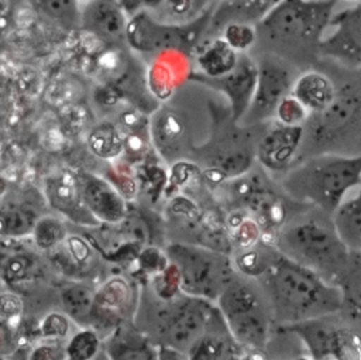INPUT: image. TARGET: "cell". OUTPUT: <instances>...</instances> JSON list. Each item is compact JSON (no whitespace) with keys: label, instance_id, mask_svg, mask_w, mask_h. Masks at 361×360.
Instances as JSON below:
<instances>
[{"label":"cell","instance_id":"cell-8","mask_svg":"<svg viewBox=\"0 0 361 360\" xmlns=\"http://www.w3.org/2000/svg\"><path fill=\"white\" fill-rule=\"evenodd\" d=\"M275 330L293 335L314 360H361V337L338 312L276 325Z\"/></svg>","mask_w":361,"mask_h":360},{"label":"cell","instance_id":"cell-15","mask_svg":"<svg viewBox=\"0 0 361 360\" xmlns=\"http://www.w3.org/2000/svg\"><path fill=\"white\" fill-rule=\"evenodd\" d=\"M82 21L86 30L102 40L126 34V11L117 0H92L85 4Z\"/></svg>","mask_w":361,"mask_h":360},{"label":"cell","instance_id":"cell-28","mask_svg":"<svg viewBox=\"0 0 361 360\" xmlns=\"http://www.w3.org/2000/svg\"><path fill=\"white\" fill-rule=\"evenodd\" d=\"M224 1H233V0H224Z\"/></svg>","mask_w":361,"mask_h":360},{"label":"cell","instance_id":"cell-20","mask_svg":"<svg viewBox=\"0 0 361 360\" xmlns=\"http://www.w3.org/2000/svg\"><path fill=\"white\" fill-rule=\"evenodd\" d=\"M223 40L237 52H245L257 41L255 25L241 21L227 23L223 27Z\"/></svg>","mask_w":361,"mask_h":360},{"label":"cell","instance_id":"cell-22","mask_svg":"<svg viewBox=\"0 0 361 360\" xmlns=\"http://www.w3.org/2000/svg\"><path fill=\"white\" fill-rule=\"evenodd\" d=\"M309 114V110L293 95H288L279 103L275 119L288 126H302Z\"/></svg>","mask_w":361,"mask_h":360},{"label":"cell","instance_id":"cell-18","mask_svg":"<svg viewBox=\"0 0 361 360\" xmlns=\"http://www.w3.org/2000/svg\"><path fill=\"white\" fill-rule=\"evenodd\" d=\"M336 227L351 250L361 248V188L350 199H344L333 213Z\"/></svg>","mask_w":361,"mask_h":360},{"label":"cell","instance_id":"cell-23","mask_svg":"<svg viewBox=\"0 0 361 360\" xmlns=\"http://www.w3.org/2000/svg\"><path fill=\"white\" fill-rule=\"evenodd\" d=\"M117 1L120 3V6L124 8L126 13L133 16L137 11H140L141 7H157L164 0H117Z\"/></svg>","mask_w":361,"mask_h":360},{"label":"cell","instance_id":"cell-10","mask_svg":"<svg viewBox=\"0 0 361 360\" xmlns=\"http://www.w3.org/2000/svg\"><path fill=\"white\" fill-rule=\"evenodd\" d=\"M214 7L210 6L197 18L185 24H161L147 11H137L127 23L126 35L133 45L141 49H155L175 44L192 45L210 24Z\"/></svg>","mask_w":361,"mask_h":360},{"label":"cell","instance_id":"cell-1","mask_svg":"<svg viewBox=\"0 0 361 360\" xmlns=\"http://www.w3.org/2000/svg\"><path fill=\"white\" fill-rule=\"evenodd\" d=\"M337 0H279L254 25L258 52L278 55L300 72L320 61V42Z\"/></svg>","mask_w":361,"mask_h":360},{"label":"cell","instance_id":"cell-2","mask_svg":"<svg viewBox=\"0 0 361 360\" xmlns=\"http://www.w3.org/2000/svg\"><path fill=\"white\" fill-rule=\"evenodd\" d=\"M255 280L268 298L275 326L340 311L338 287L281 251Z\"/></svg>","mask_w":361,"mask_h":360},{"label":"cell","instance_id":"cell-21","mask_svg":"<svg viewBox=\"0 0 361 360\" xmlns=\"http://www.w3.org/2000/svg\"><path fill=\"white\" fill-rule=\"evenodd\" d=\"M32 6L59 21H72L78 16L76 0H31Z\"/></svg>","mask_w":361,"mask_h":360},{"label":"cell","instance_id":"cell-9","mask_svg":"<svg viewBox=\"0 0 361 360\" xmlns=\"http://www.w3.org/2000/svg\"><path fill=\"white\" fill-rule=\"evenodd\" d=\"M258 65V79L248 110L241 119L243 124L252 126L275 119L279 103L292 92L300 71L286 59L259 52L255 59Z\"/></svg>","mask_w":361,"mask_h":360},{"label":"cell","instance_id":"cell-11","mask_svg":"<svg viewBox=\"0 0 361 360\" xmlns=\"http://www.w3.org/2000/svg\"><path fill=\"white\" fill-rule=\"evenodd\" d=\"M303 138L302 126H288L276 119L265 121L257 140L255 160L272 178L279 179L296 161Z\"/></svg>","mask_w":361,"mask_h":360},{"label":"cell","instance_id":"cell-12","mask_svg":"<svg viewBox=\"0 0 361 360\" xmlns=\"http://www.w3.org/2000/svg\"><path fill=\"white\" fill-rule=\"evenodd\" d=\"M330 25L337 30L320 42V59H338L348 68H361V1L331 17Z\"/></svg>","mask_w":361,"mask_h":360},{"label":"cell","instance_id":"cell-4","mask_svg":"<svg viewBox=\"0 0 361 360\" xmlns=\"http://www.w3.org/2000/svg\"><path fill=\"white\" fill-rule=\"evenodd\" d=\"M317 154H361V72L336 85L333 100L303 123L296 161Z\"/></svg>","mask_w":361,"mask_h":360},{"label":"cell","instance_id":"cell-7","mask_svg":"<svg viewBox=\"0 0 361 360\" xmlns=\"http://www.w3.org/2000/svg\"><path fill=\"white\" fill-rule=\"evenodd\" d=\"M233 193L240 206L259 226L262 239L274 241L275 233L285 222L286 216L298 200L292 199L262 167L251 168L245 174L235 176Z\"/></svg>","mask_w":361,"mask_h":360},{"label":"cell","instance_id":"cell-27","mask_svg":"<svg viewBox=\"0 0 361 360\" xmlns=\"http://www.w3.org/2000/svg\"><path fill=\"white\" fill-rule=\"evenodd\" d=\"M347 1H358V0H347Z\"/></svg>","mask_w":361,"mask_h":360},{"label":"cell","instance_id":"cell-25","mask_svg":"<svg viewBox=\"0 0 361 360\" xmlns=\"http://www.w3.org/2000/svg\"><path fill=\"white\" fill-rule=\"evenodd\" d=\"M207 0H193V11H199Z\"/></svg>","mask_w":361,"mask_h":360},{"label":"cell","instance_id":"cell-3","mask_svg":"<svg viewBox=\"0 0 361 360\" xmlns=\"http://www.w3.org/2000/svg\"><path fill=\"white\" fill-rule=\"evenodd\" d=\"M272 243L283 256L334 285L351 250L341 239L333 215L299 200L275 233Z\"/></svg>","mask_w":361,"mask_h":360},{"label":"cell","instance_id":"cell-24","mask_svg":"<svg viewBox=\"0 0 361 360\" xmlns=\"http://www.w3.org/2000/svg\"><path fill=\"white\" fill-rule=\"evenodd\" d=\"M168 10L175 16H185L189 11H193V0H164Z\"/></svg>","mask_w":361,"mask_h":360},{"label":"cell","instance_id":"cell-5","mask_svg":"<svg viewBox=\"0 0 361 360\" xmlns=\"http://www.w3.org/2000/svg\"><path fill=\"white\" fill-rule=\"evenodd\" d=\"M295 200L333 215L348 191L361 185V154H317L296 161L279 179Z\"/></svg>","mask_w":361,"mask_h":360},{"label":"cell","instance_id":"cell-6","mask_svg":"<svg viewBox=\"0 0 361 360\" xmlns=\"http://www.w3.org/2000/svg\"><path fill=\"white\" fill-rule=\"evenodd\" d=\"M221 311L228 329L247 353L268 357L275 320L268 298L255 278L234 275L220 294Z\"/></svg>","mask_w":361,"mask_h":360},{"label":"cell","instance_id":"cell-14","mask_svg":"<svg viewBox=\"0 0 361 360\" xmlns=\"http://www.w3.org/2000/svg\"><path fill=\"white\" fill-rule=\"evenodd\" d=\"M336 285L341 295L338 313L361 337V248L350 250Z\"/></svg>","mask_w":361,"mask_h":360},{"label":"cell","instance_id":"cell-13","mask_svg":"<svg viewBox=\"0 0 361 360\" xmlns=\"http://www.w3.org/2000/svg\"><path fill=\"white\" fill-rule=\"evenodd\" d=\"M257 79V61L245 52H240L238 62L230 72L219 78H210L213 85L228 96L231 103V116L235 121H241L248 110L255 92Z\"/></svg>","mask_w":361,"mask_h":360},{"label":"cell","instance_id":"cell-19","mask_svg":"<svg viewBox=\"0 0 361 360\" xmlns=\"http://www.w3.org/2000/svg\"><path fill=\"white\" fill-rule=\"evenodd\" d=\"M238 55L223 38L214 40L199 55V65L209 78H219L230 72L238 62Z\"/></svg>","mask_w":361,"mask_h":360},{"label":"cell","instance_id":"cell-16","mask_svg":"<svg viewBox=\"0 0 361 360\" xmlns=\"http://www.w3.org/2000/svg\"><path fill=\"white\" fill-rule=\"evenodd\" d=\"M309 113L323 110L336 95V83L324 72L317 69H307L300 72L296 78L292 92Z\"/></svg>","mask_w":361,"mask_h":360},{"label":"cell","instance_id":"cell-17","mask_svg":"<svg viewBox=\"0 0 361 360\" xmlns=\"http://www.w3.org/2000/svg\"><path fill=\"white\" fill-rule=\"evenodd\" d=\"M279 0H223V4L213 11L212 24L216 28H223L231 21L255 24Z\"/></svg>","mask_w":361,"mask_h":360},{"label":"cell","instance_id":"cell-26","mask_svg":"<svg viewBox=\"0 0 361 360\" xmlns=\"http://www.w3.org/2000/svg\"><path fill=\"white\" fill-rule=\"evenodd\" d=\"M76 1H78V3H82V4L85 6V4H87V3H89V1H92V0H76Z\"/></svg>","mask_w":361,"mask_h":360}]
</instances>
